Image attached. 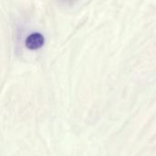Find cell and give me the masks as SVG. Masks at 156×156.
Listing matches in <instances>:
<instances>
[{
    "label": "cell",
    "mask_w": 156,
    "mask_h": 156,
    "mask_svg": "<svg viewBox=\"0 0 156 156\" xmlns=\"http://www.w3.org/2000/svg\"><path fill=\"white\" fill-rule=\"evenodd\" d=\"M44 43H45L44 37L40 33H32L27 37L25 42L26 47L31 50H36L42 48Z\"/></svg>",
    "instance_id": "1"
}]
</instances>
